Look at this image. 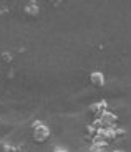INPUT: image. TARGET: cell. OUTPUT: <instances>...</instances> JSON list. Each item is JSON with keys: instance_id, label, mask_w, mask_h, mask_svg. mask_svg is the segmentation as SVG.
<instances>
[{"instance_id": "6da1fadb", "label": "cell", "mask_w": 131, "mask_h": 152, "mask_svg": "<svg viewBox=\"0 0 131 152\" xmlns=\"http://www.w3.org/2000/svg\"><path fill=\"white\" fill-rule=\"evenodd\" d=\"M48 137H50V129L43 122H33V141L37 144H42L48 141Z\"/></svg>"}, {"instance_id": "7a4b0ae2", "label": "cell", "mask_w": 131, "mask_h": 152, "mask_svg": "<svg viewBox=\"0 0 131 152\" xmlns=\"http://www.w3.org/2000/svg\"><path fill=\"white\" fill-rule=\"evenodd\" d=\"M98 122H100V127L101 129H111L113 126L116 124V116L113 113H110V111H105V113L100 114V119H98Z\"/></svg>"}, {"instance_id": "3957f363", "label": "cell", "mask_w": 131, "mask_h": 152, "mask_svg": "<svg viewBox=\"0 0 131 152\" xmlns=\"http://www.w3.org/2000/svg\"><path fill=\"white\" fill-rule=\"evenodd\" d=\"M90 83L95 88H103L105 86V75L101 71H93L90 75Z\"/></svg>"}, {"instance_id": "277c9868", "label": "cell", "mask_w": 131, "mask_h": 152, "mask_svg": "<svg viewBox=\"0 0 131 152\" xmlns=\"http://www.w3.org/2000/svg\"><path fill=\"white\" fill-rule=\"evenodd\" d=\"M23 13L27 17H32V18H35V17L40 13V7L35 2H30V4H27L25 7H23Z\"/></svg>"}, {"instance_id": "5b68a950", "label": "cell", "mask_w": 131, "mask_h": 152, "mask_svg": "<svg viewBox=\"0 0 131 152\" xmlns=\"http://www.w3.org/2000/svg\"><path fill=\"white\" fill-rule=\"evenodd\" d=\"M108 149V144H93L90 152H106Z\"/></svg>"}, {"instance_id": "8992f818", "label": "cell", "mask_w": 131, "mask_h": 152, "mask_svg": "<svg viewBox=\"0 0 131 152\" xmlns=\"http://www.w3.org/2000/svg\"><path fill=\"white\" fill-rule=\"evenodd\" d=\"M91 111H95L96 114H101V113H105L106 109H105V104H103V103H100V104H95V106L91 107Z\"/></svg>"}, {"instance_id": "52a82bcc", "label": "cell", "mask_w": 131, "mask_h": 152, "mask_svg": "<svg viewBox=\"0 0 131 152\" xmlns=\"http://www.w3.org/2000/svg\"><path fill=\"white\" fill-rule=\"evenodd\" d=\"M4 61H5V63H10V61H12V56H10L8 53H4Z\"/></svg>"}, {"instance_id": "ba28073f", "label": "cell", "mask_w": 131, "mask_h": 152, "mask_svg": "<svg viewBox=\"0 0 131 152\" xmlns=\"http://www.w3.org/2000/svg\"><path fill=\"white\" fill-rule=\"evenodd\" d=\"M53 152H68V149H65V147H57Z\"/></svg>"}, {"instance_id": "9c48e42d", "label": "cell", "mask_w": 131, "mask_h": 152, "mask_svg": "<svg viewBox=\"0 0 131 152\" xmlns=\"http://www.w3.org/2000/svg\"><path fill=\"white\" fill-rule=\"evenodd\" d=\"M113 152H121V151H113Z\"/></svg>"}]
</instances>
